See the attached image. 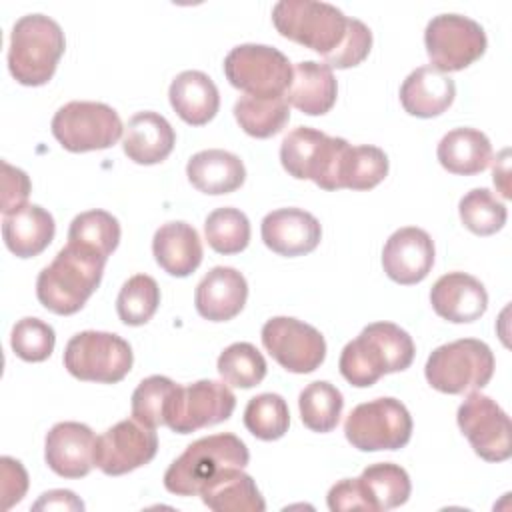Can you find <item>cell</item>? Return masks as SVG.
<instances>
[{
	"mask_svg": "<svg viewBox=\"0 0 512 512\" xmlns=\"http://www.w3.org/2000/svg\"><path fill=\"white\" fill-rule=\"evenodd\" d=\"M66 48V38L56 20L44 14H26L16 20L10 34L8 68L24 86L46 84Z\"/></svg>",
	"mask_w": 512,
	"mask_h": 512,
	"instance_id": "cell-3",
	"label": "cell"
},
{
	"mask_svg": "<svg viewBox=\"0 0 512 512\" xmlns=\"http://www.w3.org/2000/svg\"><path fill=\"white\" fill-rule=\"evenodd\" d=\"M32 184L24 170L2 162V216L12 214L26 206Z\"/></svg>",
	"mask_w": 512,
	"mask_h": 512,
	"instance_id": "cell-44",
	"label": "cell"
},
{
	"mask_svg": "<svg viewBox=\"0 0 512 512\" xmlns=\"http://www.w3.org/2000/svg\"><path fill=\"white\" fill-rule=\"evenodd\" d=\"M160 306L158 282L148 274H136L124 282L116 298L118 318L126 326L146 324Z\"/></svg>",
	"mask_w": 512,
	"mask_h": 512,
	"instance_id": "cell-38",
	"label": "cell"
},
{
	"mask_svg": "<svg viewBox=\"0 0 512 512\" xmlns=\"http://www.w3.org/2000/svg\"><path fill=\"white\" fill-rule=\"evenodd\" d=\"M508 150H502V154L498 156V160H496V164H494V184L500 188V192H502V196L504 198H510V190H508V182H506V178H508Z\"/></svg>",
	"mask_w": 512,
	"mask_h": 512,
	"instance_id": "cell-48",
	"label": "cell"
},
{
	"mask_svg": "<svg viewBox=\"0 0 512 512\" xmlns=\"http://www.w3.org/2000/svg\"><path fill=\"white\" fill-rule=\"evenodd\" d=\"M372 48V32L370 28L358 20V18H350L348 24V34L344 38V42L340 44V48L324 58V64L330 68H352L358 66L360 62L366 60V56L370 54Z\"/></svg>",
	"mask_w": 512,
	"mask_h": 512,
	"instance_id": "cell-43",
	"label": "cell"
},
{
	"mask_svg": "<svg viewBox=\"0 0 512 512\" xmlns=\"http://www.w3.org/2000/svg\"><path fill=\"white\" fill-rule=\"evenodd\" d=\"M458 214L462 224L478 236L496 234L504 228L508 218L506 206L488 188L466 192L458 204Z\"/></svg>",
	"mask_w": 512,
	"mask_h": 512,
	"instance_id": "cell-40",
	"label": "cell"
},
{
	"mask_svg": "<svg viewBox=\"0 0 512 512\" xmlns=\"http://www.w3.org/2000/svg\"><path fill=\"white\" fill-rule=\"evenodd\" d=\"M218 374L234 388H254L266 376V360L250 342H234L218 356Z\"/></svg>",
	"mask_w": 512,
	"mask_h": 512,
	"instance_id": "cell-39",
	"label": "cell"
},
{
	"mask_svg": "<svg viewBox=\"0 0 512 512\" xmlns=\"http://www.w3.org/2000/svg\"><path fill=\"white\" fill-rule=\"evenodd\" d=\"M454 96V80L430 64L412 70L400 86V102L416 118L440 116L452 106Z\"/></svg>",
	"mask_w": 512,
	"mask_h": 512,
	"instance_id": "cell-22",
	"label": "cell"
},
{
	"mask_svg": "<svg viewBox=\"0 0 512 512\" xmlns=\"http://www.w3.org/2000/svg\"><path fill=\"white\" fill-rule=\"evenodd\" d=\"M54 232L56 224L52 214L38 204H26L2 216L4 244L18 258H32L44 252L54 240Z\"/></svg>",
	"mask_w": 512,
	"mask_h": 512,
	"instance_id": "cell-26",
	"label": "cell"
},
{
	"mask_svg": "<svg viewBox=\"0 0 512 512\" xmlns=\"http://www.w3.org/2000/svg\"><path fill=\"white\" fill-rule=\"evenodd\" d=\"M244 426L258 440H278L288 432L290 412L280 394L264 392L248 400L244 408Z\"/></svg>",
	"mask_w": 512,
	"mask_h": 512,
	"instance_id": "cell-36",
	"label": "cell"
},
{
	"mask_svg": "<svg viewBox=\"0 0 512 512\" xmlns=\"http://www.w3.org/2000/svg\"><path fill=\"white\" fill-rule=\"evenodd\" d=\"M186 176L196 190L218 196L238 190L246 180V168L236 154L210 148L196 152L188 160Z\"/></svg>",
	"mask_w": 512,
	"mask_h": 512,
	"instance_id": "cell-29",
	"label": "cell"
},
{
	"mask_svg": "<svg viewBox=\"0 0 512 512\" xmlns=\"http://www.w3.org/2000/svg\"><path fill=\"white\" fill-rule=\"evenodd\" d=\"M344 436L362 452L400 450L410 442L412 416L400 400L376 398L350 410Z\"/></svg>",
	"mask_w": 512,
	"mask_h": 512,
	"instance_id": "cell-9",
	"label": "cell"
},
{
	"mask_svg": "<svg viewBox=\"0 0 512 512\" xmlns=\"http://www.w3.org/2000/svg\"><path fill=\"white\" fill-rule=\"evenodd\" d=\"M382 266L390 280L410 286L422 282L434 266V242L416 226L398 228L384 244Z\"/></svg>",
	"mask_w": 512,
	"mask_h": 512,
	"instance_id": "cell-18",
	"label": "cell"
},
{
	"mask_svg": "<svg viewBox=\"0 0 512 512\" xmlns=\"http://www.w3.org/2000/svg\"><path fill=\"white\" fill-rule=\"evenodd\" d=\"M248 298L246 278L230 266L212 268L196 286V312L210 322H226L238 316Z\"/></svg>",
	"mask_w": 512,
	"mask_h": 512,
	"instance_id": "cell-21",
	"label": "cell"
},
{
	"mask_svg": "<svg viewBox=\"0 0 512 512\" xmlns=\"http://www.w3.org/2000/svg\"><path fill=\"white\" fill-rule=\"evenodd\" d=\"M176 134L170 122L158 112H138L134 114L122 136L124 154L142 166L158 164L170 156L174 150Z\"/></svg>",
	"mask_w": 512,
	"mask_h": 512,
	"instance_id": "cell-23",
	"label": "cell"
},
{
	"mask_svg": "<svg viewBox=\"0 0 512 512\" xmlns=\"http://www.w3.org/2000/svg\"><path fill=\"white\" fill-rule=\"evenodd\" d=\"M106 260L90 248L68 242L36 278L40 304L60 316L76 314L96 292Z\"/></svg>",
	"mask_w": 512,
	"mask_h": 512,
	"instance_id": "cell-2",
	"label": "cell"
},
{
	"mask_svg": "<svg viewBox=\"0 0 512 512\" xmlns=\"http://www.w3.org/2000/svg\"><path fill=\"white\" fill-rule=\"evenodd\" d=\"M436 156L448 172L474 176L488 168L492 160V144L488 136L476 128H454L438 142Z\"/></svg>",
	"mask_w": 512,
	"mask_h": 512,
	"instance_id": "cell-30",
	"label": "cell"
},
{
	"mask_svg": "<svg viewBox=\"0 0 512 512\" xmlns=\"http://www.w3.org/2000/svg\"><path fill=\"white\" fill-rule=\"evenodd\" d=\"M262 344L266 352L288 372L308 374L320 368L326 358V340L310 324L274 316L262 326Z\"/></svg>",
	"mask_w": 512,
	"mask_h": 512,
	"instance_id": "cell-15",
	"label": "cell"
},
{
	"mask_svg": "<svg viewBox=\"0 0 512 512\" xmlns=\"http://www.w3.org/2000/svg\"><path fill=\"white\" fill-rule=\"evenodd\" d=\"M416 354L412 336L392 322L368 324L340 354V374L356 388L376 384L384 374L406 370Z\"/></svg>",
	"mask_w": 512,
	"mask_h": 512,
	"instance_id": "cell-1",
	"label": "cell"
},
{
	"mask_svg": "<svg viewBox=\"0 0 512 512\" xmlns=\"http://www.w3.org/2000/svg\"><path fill=\"white\" fill-rule=\"evenodd\" d=\"M326 502L332 512H346V510H366L368 512V504L362 496L358 478H344V480L336 482L328 490Z\"/></svg>",
	"mask_w": 512,
	"mask_h": 512,
	"instance_id": "cell-46",
	"label": "cell"
},
{
	"mask_svg": "<svg viewBox=\"0 0 512 512\" xmlns=\"http://www.w3.org/2000/svg\"><path fill=\"white\" fill-rule=\"evenodd\" d=\"M272 22L280 36L326 58L344 42L350 18L328 2L280 0L272 8Z\"/></svg>",
	"mask_w": 512,
	"mask_h": 512,
	"instance_id": "cell-5",
	"label": "cell"
},
{
	"mask_svg": "<svg viewBox=\"0 0 512 512\" xmlns=\"http://www.w3.org/2000/svg\"><path fill=\"white\" fill-rule=\"evenodd\" d=\"M234 118L240 128L254 138H270L278 134L290 120L286 96H240L234 104Z\"/></svg>",
	"mask_w": 512,
	"mask_h": 512,
	"instance_id": "cell-32",
	"label": "cell"
},
{
	"mask_svg": "<svg viewBox=\"0 0 512 512\" xmlns=\"http://www.w3.org/2000/svg\"><path fill=\"white\" fill-rule=\"evenodd\" d=\"M168 98L174 112L190 126L208 124L220 108V94L214 80L200 70L180 72L170 84Z\"/></svg>",
	"mask_w": 512,
	"mask_h": 512,
	"instance_id": "cell-28",
	"label": "cell"
},
{
	"mask_svg": "<svg viewBox=\"0 0 512 512\" xmlns=\"http://www.w3.org/2000/svg\"><path fill=\"white\" fill-rule=\"evenodd\" d=\"M54 344V328L40 318L26 316L12 328L10 346L14 354L26 362H44L54 352Z\"/></svg>",
	"mask_w": 512,
	"mask_h": 512,
	"instance_id": "cell-42",
	"label": "cell"
},
{
	"mask_svg": "<svg viewBox=\"0 0 512 512\" xmlns=\"http://www.w3.org/2000/svg\"><path fill=\"white\" fill-rule=\"evenodd\" d=\"M0 474H2V500L4 508L10 510L14 504H18L26 490H28V474L22 466V462L2 456L0 458Z\"/></svg>",
	"mask_w": 512,
	"mask_h": 512,
	"instance_id": "cell-45",
	"label": "cell"
},
{
	"mask_svg": "<svg viewBox=\"0 0 512 512\" xmlns=\"http://www.w3.org/2000/svg\"><path fill=\"white\" fill-rule=\"evenodd\" d=\"M434 312L454 324L478 320L488 308L484 284L466 272H448L440 276L430 290Z\"/></svg>",
	"mask_w": 512,
	"mask_h": 512,
	"instance_id": "cell-20",
	"label": "cell"
},
{
	"mask_svg": "<svg viewBox=\"0 0 512 512\" xmlns=\"http://www.w3.org/2000/svg\"><path fill=\"white\" fill-rule=\"evenodd\" d=\"M462 434L486 462H504L512 454L508 414L490 396L470 390L456 414Z\"/></svg>",
	"mask_w": 512,
	"mask_h": 512,
	"instance_id": "cell-14",
	"label": "cell"
},
{
	"mask_svg": "<svg viewBox=\"0 0 512 512\" xmlns=\"http://www.w3.org/2000/svg\"><path fill=\"white\" fill-rule=\"evenodd\" d=\"M152 254L164 272L186 278L202 262V242L188 222H166L154 232Z\"/></svg>",
	"mask_w": 512,
	"mask_h": 512,
	"instance_id": "cell-24",
	"label": "cell"
},
{
	"mask_svg": "<svg viewBox=\"0 0 512 512\" xmlns=\"http://www.w3.org/2000/svg\"><path fill=\"white\" fill-rule=\"evenodd\" d=\"M260 234L264 244L286 258L312 252L322 238L318 218L302 208H278L262 220Z\"/></svg>",
	"mask_w": 512,
	"mask_h": 512,
	"instance_id": "cell-19",
	"label": "cell"
},
{
	"mask_svg": "<svg viewBox=\"0 0 512 512\" xmlns=\"http://www.w3.org/2000/svg\"><path fill=\"white\" fill-rule=\"evenodd\" d=\"M428 384L444 394H464L484 388L494 374L490 346L476 338H460L438 346L426 360Z\"/></svg>",
	"mask_w": 512,
	"mask_h": 512,
	"instance_id": "cell-7",
	"label": "cell"
},
{
	"mask_svg": "<svg viewBox=\"0 0 512 512\" xmlns=\"http://www.w3.org/2000/svg\"><path fill=\"white\" fill-rule=\"evenodd\" d=\"M176 388V382L160 374L144 378L132 392V418L148 428L162 426L168 402Z\"/></svg>",
	"mask_w": 512,
	"mask_h": 512,
	"instance_id": "cell-41",
	"label": "cell"
},
{
	"mask_svg": "<svg viewBox=\"0 0 512 512\" xmlns=\"http://www.w3.org/2000/svg\"><path fill=\"white\" fill-rule=\"evenodd\" d=\"M202 502L214 512H264L266 502L242 468H224L200 488Z\"/></svg>",
	"mask_w": 512,
	"mask_h": 512,
	"instance_id": "cell-27",
	"label": "cell"
},
{
	"mask_svg": "<svg viewBox=\"0 0 512 512\" xmlns=\"http://www.w3.org/2000/svg\"><path fill=\"white\" fill-rule=\"evenodd\" d=\"M348 146L344 138L298 126L284 136L280 162L296 180H312L322 190H340V166Z\"/></svg>",
	"mask_w": 512,
	"mask_h": 512,
	"instance_id": "cell-6",
	"label": "cell"
},
{
	"mask_svg": "<svg viewBox=\"0 0 512 512\" xmlns=\"http://www.w3.org/2000/svg\"><path fill=\"white\" fill-rule=\"evenodd\" d=\"M298 408H300V418L306 428L312 432H330L336 428L342 408H344V398L342 392L326 382H310L298 396Z\"/></svg>",
	"mask_w": 512,
	"mask_h": 512,
	"instance_id": "cell-33",
	"label": "cell"
},
{
	"mask_svg": "<svg viewBox=\"0 0 512 512\" xmlns=\"http://www.w3.org/2000/svg\"><path fill=\"white\" fill-rule=\"evenodd\" d=\"M96 436L82 422H58L50 428L44 442L48 468L62 478H82L94 466Z\"/></svg>",
	"mask_w": 512,
	"mask_h": 512,
	"instance_id": "cell-17",
	"label": "cell"
},
{
	"mask_svg": "<svg viewBox=\"0 0 512 512\" xmlns=\"http://www.w3.org/2000/svg\"><path fill=\"white\" fill-rule=\"evenodd\" d=\"M132 362L130 344L114 332L84 330L64 348V368L84 382L116 384L132 370Z\"/></svg>",
	"mask_w": 512,
	"mask_h": 512,
	"instance_id": "cell-8",
	"label": "cell"
},
{
	"mask_svg": "<svg viewBox=\"0 0 512 512\" xmlns=\"http://www.w3.org/2000/svg\"><path fill=\"white\" fill-rule=\"evenodd\" d=\"M50 128L54 138L68 152L110 148L124 132L122 120L114 108L88 100H74L58 108Z\"/></svg>",
	"mask_w": 512,
	"mask_h": 512,
	"instance_id": "cell-10",
	"label": "cell"
},
{
	"mask_svg": "<svg viewBox=\"0 0 512 512\" xmlns=\"http://www.w3.org/2000/svg\"><path fill=\"white\" fill-rule=\"evenodd\" d=\"M34 510H84V504L70 490H50L40 496Z\"/></svg>",
	"mask_w": 512,
	"mask_h": 512,
	"instance_id": "cell-47",
	"label": "cell"
},
{
	"mask_svg": "<svg viewBox=\"0 0 512 512\" xmlns=\"http://www.w3.org/2000/svg\"><path fill=\"white\" fill-rule=\"evenodd\" d=\"M158 452L154 428L138 420H120L96 438V466L106 476H122L148 464Z\"/></svg>",
	"mask_w": 512,
	"mask_h": 512,
	"instance_id": "cell-16",
	"label": "cell"
},
{
	"mask_svg": "<svg viewBox=\"0 0 512 512\" xmlns=\"http://www.w3.org/2000/svg\"><path fill=\"white\" fill-rule=\"evenodd\" d=\"M68 242L80 244L108 258L120 242V224L106 210L82 212L70 222Z\"/></svg>",
	"mask_w": 512,
	"mask_h": 512,
	"instance_id": "cell-35",
	"label": "cell"
},
{
	"mask_svg": "<svg viewBox=\"0 0 512 512\" xmlns=\"http://www.w3.org/2000/svg\"><path fill=\"white\" fill-rule=\"evenodd\" d=\"M388 176V156L382 148L360 144L348 146L340 166V188L370 190Z\"/></svg>",
	"mask_w": 512,
	"mask_h": 512,
	"instance_id": "cell-34",
	"label": "cell"
},
{
	"mask_svg": "<svg viewBox=\"0 0 512 512\" xmlns=\"http://www.w3.org/2000/svg\"><path fill=\"white\" fill-rule=\"evenodd\" d=\"M338 84L334 72L324 62L304 60L292 68V82L286 100L308 116H322L336 104Z\"/></svg>",
	"mask_w": 512,
	"mask_h": 512,
	"instance_id": "cell-25",
	"label": "cell"
},
{
	"mask_svg": "<svg viewBox=\"0 0 512 512\" xmlns=\"http://www.w3.org/2000/svg\"><path fill=\"white\" fill-rule=\"evenodd\" d=\"M368 512H382L402 506L412 492L408 472L392 462L370 464L358 476Z\"/></svg>",
	"mask_w": 512,
	"mask_h": 512,
	"instance_id": "cell-31",
	"label": "cell"
},
{
	"mask_svg": "<svg viewBox=\"0 0 512 512\" xmlns=\"http://www.w3.org/2000/svg\"><path fill=\"white\" fill-rule=\"evenodd\" d=\"M226 80L248 96H284L292 82L290 60L274 46L240 44L224 58Z\"/></svg>",
	"mask_w": 512,
	"mask_h": 512,
	"instance_id": "cell-11",
	"label": "cell"
},
{
	"mask_svg": "<svg viewBox=\"0 0 512 512\" xmlns=\"http://www.w3.org/2000/svg\"><path fill=\"white\" fill-rule=\"evenodd\" d=\"M424 44L430 66L448 74L460 72L482 58L488 40L476 20L462 14H438L424 30Z\"/></svg>",
	"mask_w": 512,
	"mask_h": 512,
	"instance_id": "cell-12",
	"label": "cell"
},
{
	"mask_svg": "<svg viewBox=\"0 0 512 512\" xmlns=\"http://www.w3.org/2000/svg\"><path fill=\"white\" fill-rule=\"evenodd\" d=\"M234 408L236 396L226 382L198 380L174 390L166 408L164 426L178 434H190L228 420Z\"/></svg>",
	"mask_w": 512,
	"mask_h": 512,
	"instance_id": "cell-13",
	"label": "cell"
},
{
	"mask_svg": "<svg viewBox=\"0 0 512 512\" xmlns=\"http://www.w3.org/2000/svg\"><path fill=\"white\" fill-rule=\"evenodd\" d=\"M204 234L214 252L238 254L250 242V222L238 208H216L206 216Z\"/></svg>",
	"mask_w": 512,
	"mask_h": 512,
	"instance_id": "cell-37",
	"label": "cell"
},
{
	"mask_svg": "<svg viewBox=\"0 0 512 512\" xmlns=\"http://www.w3.org/2000/svg\"><path fill=\"white\" fill-rule=\"evenodd\" d=\"M250 460L246 444L230 432L192 442L164 472V486L176 496H196L206 480L224 468H244Z\"/></svg>",
	"mask_w": 512,
	"mask_h": 512,
	"instance_id": "cell-4",
	"label": "cell"
}]
</instances>
